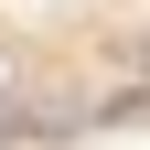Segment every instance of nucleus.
Segmentation results:
<instances>
[{
  "label": "nucleus",
  "mask_w": 150,
  "mask_h": 150,
  "mask_svg": "<svg viewBox=\"0 0 150 150\" xmlns=\"http://www.w3.org/2000/svg\"><path fill=\"white\" fill-rule=\"evenodd\" d=\"M0 97H11V54H0Z\"/></svg>",
  "instance_id": "1"
}]
</instances>
